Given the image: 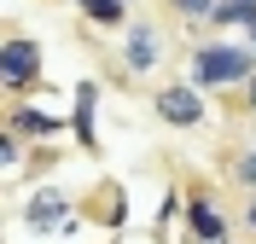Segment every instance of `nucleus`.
<instances>
[{"instance_id":"4468645a","label":"nucleus","mask_w":256,"mask_h":244,"mask_svg":"<svg viewBox=\"0 0 256 244\" xmlns=\"http://www.w3.org/2000/svg\"><path fill=\"white\" fill-rule=\"evenodd\" d=\"M163 6H169V12L180 17V23H204V17H210V6H216V0H163Z\"/></svg>"},{"instance_id":"7ed1b4c3","label":"nucleus","mask_w":256,"mask_h":244,"mask_svg":"<svg viewBox=\"0 0 256 244\" xmlns=\"http://www.w3.org/2000/svg\"><path fill=\"white\" fill-rule=\"evenodd\" d=\"M180 215H186V239L192 244H233V227H227V215H222V204H216L210 186H192L180 198Z\"/></svg>"},{"instance_id":"f257e3e1","label":"nucleus","mask_w":256,"mask_h":244,"mask_svg":"<svg viewBox=\"0 0 256 244\" xmlns=\"http://www.w3.org/2000/svg\"><path fill=\"white\" fill-rule=\"evenodd\" d=\"M250 76H256V58L244 41H198L192 47L186 87H198V93H227V87H244Z\"/></svg>"},{"instance_id":"9b49d317","label":"nucleus","mask_w":256,"mask_h":244,"mask_svg":"<svg viewBox=\"0 0 256 244\" xmlns=\"http://www.w3.org/2000/svg\"><path fill=\"white\" fill-rule=\"evenodd\" d=\"M76 12L88 23H99V29H122L128 23V6H116V0H76Z\"/></svg>"},{"instance_id":"9d476101","label":"nucleus","mask_w":256,"mask_h":244,"mask_svg":"<svg viewBox=\"0 0 256 244\" xmlns=\"http://www.w3.org/2000/svg\"><path fill=\"white\" fill-rule=\"evenodd\" d=\"M88 215H105V227H122L128 221V204H122V186H116V180H105V186H99L94 198H88Z\"/></svg>"},{"instance_id":"20e7f679","label":"nucleus","mask_w":256,"mask_h":244,"mask_svg":"<svg viewBox=\"0 0 256 244\" xmlns=\"http://www.w3.org/2000/svg\"><path fill=\"white\" fill-rule=\"evenodd\" d=\"M24 221H30L35 233H58V239H70V233L82 227L76 204H70V192H58V186H41V192H30V204H24Z\"/></svg>"},{"instance_id":"dca6fc26","label":"nucleus","mask_w":256,"mask_h":244,"mask_svg":"<svg viewBox=\"0 0 256 244\" xmlns=\"http://www.w3.org/2000/svg\"><path fill=\"white\" fill-rule=\"evenodd\" d=\"M239 227H244V233H250V239H256V192H250V204H244V215H239Z\"/></svg>"},{"instance_id":"a211bd4d","label":"nucleus","mask_w":256,"mask_h":244,"mask_svg":"<svg viewBox=\"0 0 256 244\" xmlns=\"http://www.w3.org/2000/svg\"><path fill=\"white\" fill-rule=\"evenodd\" d=\"M0 244H6V233H0Z\"/></svg>"},{"instance_id":"39448f33","label":"nucleus","mask_w":256,"mask_h":244,"mask_svg":"<svg viewBox=\"0 0 256 244\" xmlns=\"http://www.w3.org/2000/svg\"><path fill=\"white\" fill-rule=\"evenodd\" d=\"M152 111H158V122H169V128H204V93L198 87H186V81H169V87H158L152 93Z\"/></svg>"},{"instance_id":"ddd939ff","label":"nucleus","mask_w":256,"mask_h":244,"mask_svg":"<svg viewBox=\"0 0 256 244\" xmlns=\"http://www.w3.org/2000/svg\"><path fill=\"white\" fill-rule=\"evenodd\" d=\"M24 163H30V146H24V140H12V134L0 128V175H18Z\"/></svg>"},{"instance_id":"f03ea898","label":"nucleus","mask_w":256,"mask_h":244,"mask_svg":"<svg viewBox=\"0 0 256 244\" xmlns=\"http://www.w3.org/2000/svg\"><path fill=\"white\" fill-rule=\"evenodd\" d=\"M41 70H47V52H41L35 35H6L0 41V87L6 93H30L41 81Z\"/></svg>"},{"instance_id":"f8f14e48","label":"nucleus","mask_w":256,"mask_h":244,"mask_svg":"<svg viewBox=\"0 0 256 244\" xmlns=\"http://www.w3.org/2000/svg\"><path fill=\"white\" fill-rule=\"evenodd\" d=\"M227 175L239 180L244 192H256V146H244V151H233V157H227Z\"/></svg>"},{"instance_id":"423d86ee","label":"nucleus","mask_w":256,"mask_h":244,"mask_svg":"<svg viewBox=\"0 0 256 244\" xmlns=\"http://www.w3.org/2000/svg\"><path fill=\"white\" fill-rule=\"evenodd\" d=\"M0 128L12 134V140H24V146H30V140H58V134H64V116L35 111V105H24V99H18V105H6V111H0Z\"/></svg>"},{"instance_id":"6ab92c4d","label":"nucleus","mask_w":256,"mask_h":244,"mask_svg":"<svg viewBox=\"0 0 256 244\" xmlns=\"http://www.w3.org/2000/svg\"><path fill=\"white\" fill-rule=\"evenodd\" d=\"M244 6H256V0H244Z\"/></svg>"},{"instance_id":"2eb2a0df","label":"nucleus","mask_w":256,"mask_h":244,"mask_svg":"<svg viewBox=\"0 0 256 244\" xmlns=\"http://www.w3.org/2000/svg\"><path fill=\"white\" fill-rule=\"evenodd\" d=\"M239 105H244V116H256V76L239 87Z\"/></svg>"},{"instance_id":"0eeeda50","label":"nucleus","mask_w":256,"mask_h":244,"mask_svg":"<svg viewBox=\"0 0 256 244\" xmlns=\"http://www.w3.org/2000/svg\"><path fill=\"white\" fill-rule=\"evenodd\" d=\"M163 64V29L158 23H128L122 35V70L128 76H152Z\"/></svg>"},{"instance_id":"1a4fd4ad","label":"nucleus","mask_w":256,"mask_h":244,"mask_svg":"<svg viewBox=\"0 0 256 244\" xmlns=\"http://www.w3.org/2000/svg\"><path fill=\"white\" fill-rule=\"evenodd\" d=\"M210 29H216V41H222V35H233V29H250L256 23V6H244V0H216V6H210V17H204Z\"/></svg>"},{"instance_id":"6e6552de","label":"nucleus","mask_w":256,"mask_h":244,"mask_svg":"<svg viewBox=\"0 0 256 244\" xmlns=\"http://www.w3.org/2000/svg\"><path fill=\"white\" fill-rule=\"evenodd\" d=\"M94 111H99V87H94V81H76V111H70V128H76V146H82V151H99Z\"/></svg>"},{"instance_id":"f3484780","label":"nucleus","mask_w":256,"mask_h":244,"mask_svg":"<svg viewBox=\"0 0 256 244\" xmlns=\"http://www.w3.org/2000/svg\"><path fill=\"white\" fill-rule=\"evenodd\" d=\"M116 6H134V0H116Z\"/></svg>"}]
</instances>
